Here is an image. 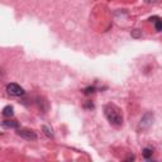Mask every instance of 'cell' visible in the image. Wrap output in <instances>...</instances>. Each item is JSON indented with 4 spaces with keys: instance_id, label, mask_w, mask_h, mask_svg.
<instances>
[{
    "instance_id": "6da1fadb",
    "label": "cell",
    "mask_w": 162,
    "mask_h": 162,
    "mask_svg": "<svg viewBox=\"0 0 162 162\" xmlns=\"http://www.w3.org/2000/svg\"><path fill=\"white\" fill-rule=\"evenodd\" d=\"M104 115L112 125L121 127L123 124V114L122 110L115 104H106L104 106Z\"/></svg>"
},
{
    "instance_id": "7a4b0ae2",
    "label": "cell",
    "mask_w": 162,
    "mask_h": 162,
    "mask_svg": "<svg viewBox=\"0 0 162 162\" xmlns=\"http://www.w3.org/2000/svg\"><path fill=\"white\" fill-rule=\"evenodd\" d=\"M7 93L10 95V96H22V95L26 94L24 89H23L22 86H19L18 84H15V82L8 84L7 85Z\"/></svg>"
},
{
    "instance_id": "3957f363",
    "label": "cell",
    "mask_w": 162,
    "mask_h": 162,
    "mask_svg": "<svg viewBox=\"0 0 162 162\" xmlns=\"http://www.w3.org/2000/svg\"><path fill=\"white\" fill-rule=\"evenodd\" d=\"M152 123H153V114L151 112H148L142 117L141 122H139V125H138V129L146 130V129H148L149 127H151Z\"/></svg>"
},
{
    "instance_id": "277c9868",
    "label": "cell",
    "mask_w": 162,
    "mask_h": 162,
    "mask_svg": "<svg viewBox=\"0 0 162 162\" xmlns=\"http://www.w3.org/2000/svg\"><path fill=\"white\" fill-rule=\"evenodd\" d=\"M17 134L19 137H22V138H24V139H27V141L37 139V134H35V132L31 130V129H18Z\"/></svg>"
},
{
    "instance_id": "5b68a950",
    "label": "cell",
    "mask_w": 162,
    "mask_h": 162,
    "mask_svg": "<svg viewBox=\"0 0 162 162\" xmlns=\"http://www.w3.org/2000/svg\"><path fill=\"white\" fill-rule=\"evenodd\" d=\"M3 127L4 128H18L19 127V123L17 121H4L3 122Z\"/></svg>"
},
{
    "instance_id": "8992f818",
    "label": "cell",
    "mask_w": 162,
    "mask_h": 162,
    "mask_svg": "<svg viewBox=\"0 0 162 162\" xmlns=\"http://www.w3.org/2000/svg\"><path fill=\"white\" fill-rule=\"evenodd\" d=\"M3 115L4 117H13L14 115V108L10 106V105L5 106L4 109H3Z\"/></svg>"
},
{
    "instance_id": "52a82bcc",
    "label": "cell",
    "mask_w": 162,
    "mask_h": 162,
    "mask_svg": "<svg viewBox=\"0 0 162 162\" xmlns=\"http://www.w3.org/2000/svg\"><path fill=\"white\" fill-rule=\"evenodd\" d=\"M152 149L151 148H143V152H142V154H143V157H145L146 160H149L152 157Z\"/></svg>"
},
{
    "instance_id": "ba28073f",
    "label": "cell",
    "mask_w": 162,
    "mask_h": 162,
    "mask_svg": "<svg viewBox=\"0 0 162 162\" xmlns=\"http://www.w3.org/2000/svg\"><path fill=\"white\" fill-rule=\"evenodd\" d=\"M154 28L157 32H161L162 31V19H160V18H156L154 20Z\"/></svg>"
},
{
    "instance_id": "9c48e42d",
    "label": "cell",
    "mask_w": 162,
    "mask_h": 162,
    "mask_svg": "<svg viewBox=\"0 0 162 162\" xmlns=\"http://www.w3.org/2000/svg\"><path fill=\"white\" fill-rule=\"evenodd\" d=\"M42 130L44 132V134L47 136V137H50V138H53V134H52V130L48 128V127H46V125H43L42 127Z\"/></svg>"
},
{
    "instance_id": "30bf717a",
    "label": "cell",
    "mask_w": 162,
    "mask_h": 162,
    "mask_svg": "<svg viewBox=\"0 0 162 162\" xmlns=\"http://www.w3.org/2000/svg\"><path fill=\"white\" fill-rule=\"evenodd\" d=\"M132 37L133 38H139V37H142V32L139 31V29H136V31L132 32Z\"/></svg>"
},
{
    "instance_id": "8fae6325",
    "label": "cell",
    "mask_w": 162,
    "mask_h": 162,
    "mask_svg": "<svg viewBox=\"0 0 162 162\" xmlns=\"http://www.w3.org/2000/svg\"><path fill=\"white\" fill-rule=\"evenodd\" d=\"M94 91H95V87H94V86H90V87H87V89L84 90V93H85L86 95H89V94H93Z\"/></svg>"
},
{
    "instance_id": "7c38bea8",
    "label": "cell",
    "mask_w": 162,
    "mask_h": 162,
    "mask_svg": "<svg viewBox=\"0 0 162 162\" xmlns=\"http://www.w3.org/2000/svg\"><path fill=\"white\" fill-rule=\"evenodd\" d=\"M145 2H146L147 4H154V3H157L158 0H145Z\"/></svg>"
}]
</instances>
